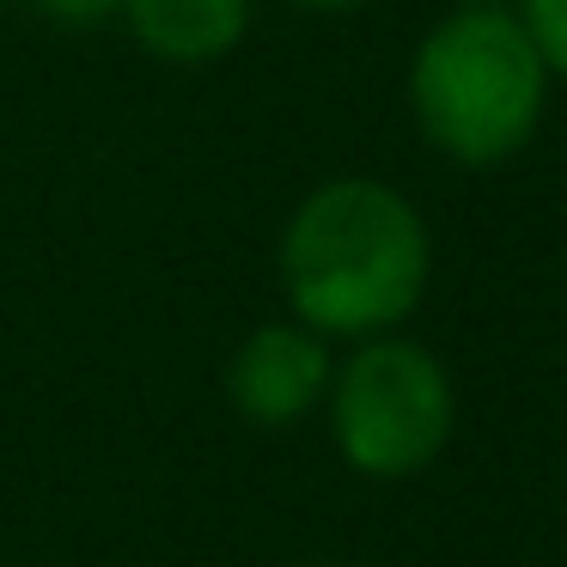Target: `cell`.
Masks as SVG:
<instances>
[{
  "label": "cell",
  "mask_w": 567,
  "mask_h": 567,
  "mask_svg": "<svg viewBox=\"0 0 567 567\" xmlns=\"http://www.w3.org/2000/svg\"><path fill=\"white\" fill-rule=\"evenodd\" d=\"M427 275V220L384 177H330L281 226L287 306L323 342H367L396 330L421 306Z\"/></svg>",
  "instance_id": "obj_1"
},
{
  "label": "cell",
  "mask_w": 567,
  "mask_h": 567,
  "mask_svg": "<svg viewBox=\"0 0 567 567\" xmlns=\"http://www.w3.org/2000/svg\"><path fill=\"white\" fill-rule=\"evenodd\" d=\"M409 111L452 165H506L549 111V68L506 0H464L409 62Z\"/></svg>",
  "instance_id": "obj_2"
},
{
  "label": "cell",
  "mask_w": 567,
  "mask_h": 567,
  "mask_svg": "<svg viewBox=\"0 0 567 567\" xmlns=\"http://www.w3.org/2000/svg\"><path fill=\"white\" fill-rule=\"evenodd\" d=\"M323 403L342 464L372 482L421 476L457 427V391L445 360L396 330L354 342Z\"/></svg>",
  "instance_id": "obj_3"
},
{
  "label": "cell",
  "mask_w": 567,
  "mask_h": 567,
  "mask_svg": "<svg viewBox=\"0 0 567 567\" xmlns=\"http://www.w3.org/2000/svg\"><path fill=\"white\" fill-rule=\"evenodd\" d=\"M336 354L318 330L299 318L262 323L238 342L233 367H226V396L250 427H293L330 396Z\"/></svg>",
  "instance_id": "obj_4"
},
{
  "label": "cell",
  "mask_w": 567,
  "mask_h": 567,
  "mask_svg": "<svg viewBox=\"0 0 567 567\" xmlns=\"http://www.w3.org/2000/svg\"><path fill=\"white\" fill-rule=\"evenodd\" d=\"M123 19L147 55L172 68H208L245 43L250 0H123Z\"/></svg>",
  "instance_id": "obj_5"
},
{
  "label": "cell",
  "mask_w": 567,
  "mask_h": 567,
  "mask_svg": "<svg viewBox=\"0 0 567 567\" xmlns=\"http://www.w3.org/2000/svg\"><path fill=\"white\" fill-rule=\"evenodd\" d=\"M513 13L525 25V38L537 43L549 80H567V0H518Z\"/></svg>",
  "instance_id": "obj_6"
},
{
  "label": "cell",
  "mask_w": 567,
  "mask_h": 567,
  "mask_svg": "<svg viewBox=\"0 0 567 567\" xmlns=\"http://www.w3.org/2000/svg\"><path fill=\"white\" fill-rule=\"evenodd\" d=\"M38 13L62 19V25H99V19L123 13V0H31Z\"/></svg>",
  "instance_id": "obj_7"
},
{
  "label": "cell",
  "mask_w": 567,
  "mask_h": 567,
  "mask_svg": "<svg viewBox=\"0 0 567 567\" xmlns=\"http://www.w3.org/2000/svg\"><path fill=\"white\" fill-rule=\"evenodd\" d=\"M293 7H306V13H360L372 0H293Z\"/></svg>",
  "instance_id": "obj_8"
}]
</instances>
